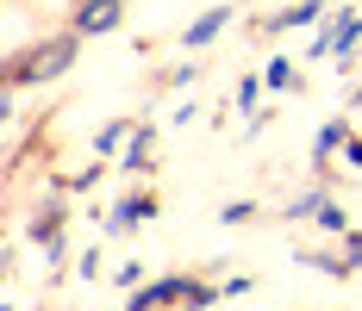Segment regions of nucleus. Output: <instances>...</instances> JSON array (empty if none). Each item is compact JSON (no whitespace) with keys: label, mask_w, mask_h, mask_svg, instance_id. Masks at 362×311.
Segmentation results:
<instances>
[{"label":"nucleus","mask_w":362,"mask_h":311,"mask_svg":"<svg viewBox=\"0 0 362 311\" xmlns=\"http://www.w3.org/2000/svg\"><path fill=\"white\" fill-rule=\"evenodd\" d=\"M75 50H81V37L63 32V37H50L44 50H25V56H19L6 75H0V81H6V87H37V81H57V75L75 63Z\"/></svg>","instance_id":"1"},{"label":"nucleus","mask_w":362,"mask_h":311,"mask_svg":"<svg viewBox=\"0 0 362 311\" xmlns=\"http://www.w3.org/2000/svg\"><path fill=\"white\" fill-rule=\"evenodd\" d=\"M119 19H125V0H81L69 37H100V32H112Z\"/></svg>","instance_id":"2"},{"label":"nucleus","mask_w":362,"mask_h":311,"mask_svg":"<svg viewBox=\"0 0 362 311\" xmlns=\"http://www.w3.org/2000/svg\"><path fill=\"white\" fill-rule=\"evenodd\" d=\"M181 293H187V280L169 274V280H150L144 293H132V311H156V305H175Z\"/></svg>","instance_id":"3"},{"label":"nucleus","mask_w":362,"mask_h":311,"mask_svg":"<svg viewBox=\"0 0 362 311\" xmlns=\"http://www.w3.org/2000/svg\"><path fill=\"white\" fill-rule=\"evenodd\" d=\"M225 19H231V6H206L194 25H187V50H200V44H213L218 32H225Z\"/></svg>","instance_id":"4"},{"label":"nucleus","mask_w":362,"mask_h":311,"mask_svg":"<svg viewBox=\"0 0 362 311\" xmlns=\"http://www.w3.org/2000/svg\"><path fill=\"white\" fill-rule=\"evenodd\" d=\"M344 143H350V118H331L325 131H319V138H313V162H325L331 150H344Z\"/></svg>","instance_id":"5"},{"label":"nucleus","mask_w":362,"mask_h":311,"mask_svg":"<svg viewBox=\"0 0 362 311\" xmlns=\"http://www.w3.org/2000/svg\"><path fill=\"white\" fill-rule=\"evenodd\" d=\"M150 212H156V206H150L144 193H138V200H125V206H112V231H125V224H144Z\"/></svg>","instance_id":"6"},{"label":"nucleus","mask_w":362,"mask_h":311,"mask_svg":"<svg viewBox=\"0 0 362 311\" xmlns=\"http://www.w3.org/2000/svg\"><path fill=\"white\" fill-rule=\"evenodd\" d=\"M319 13H325L319 0H300V6H288V13H281V25H319Z\"/></svg>","instance_id":"7"},{"label":"nucleus","mask_w":362,"mask_h":311,"mask_svg":"<svg viewBox=\"0 0 362 311\" xmlns=\"http://www.w3.org/2000/svg\"><path fill=\"white\" fill-rule=\"evenodd\" d=\"M213 299H218V293L206 286V280H187V293H181V305H194V311H206Z\"/></svg>","instance_id":"8"},{"label":"nucleus","mask_w":362,"mask_h":311,"mask_svg":"<svg viewBox=\"0 0 362 311\" xmlns=\"http://www.w3.org/2000/svg\"><path fill=\"white\" fill-rule=\"evenodd\" d=\"M144 156H150V131L138 125V131H132V150H125V162H132V169H150Z\"/></svg>","instance_id":"9"},{"label":"nucleus","mask_w":362,"mask_h":311,"mask_svg":"<svg viewBox=\"0 0 362 311\" xmlns=\"http://www.w3.org/2000/svg\"><path fill=\"white\" fill-rule=\"evenodd\" d=\"M262 81H269V87H275V94H281V87H293V81H300V75H293V63H269V75H262Z\"/></svg>","instance_id":"10"},{"label":"nucleus","mask_w":362,"mask_h":311,"mask_svg":"<svg viewBox=\"0 0 362 311\" xmlns=\"http://www.w3.org/2000/svg\"><path fill=\"white\" fill-rule=\"evenodd\" d=\"M6 118H13V87L0 81V125H6Z\"/></svg>","instance_id":"11"},{"label":"nucleus","mask_w":362,"mask_h":311,"mask_svg":"<svg viewBox=\"0 0 362 311\" xmlns=\"http://www.w3.org/2000/svg\"><path fill=\"white\" fill-rule=\"evenodd\" d=\"M356 106H362V81H356Z\"/></svg>","instance_id":"12"}]
</instances>
